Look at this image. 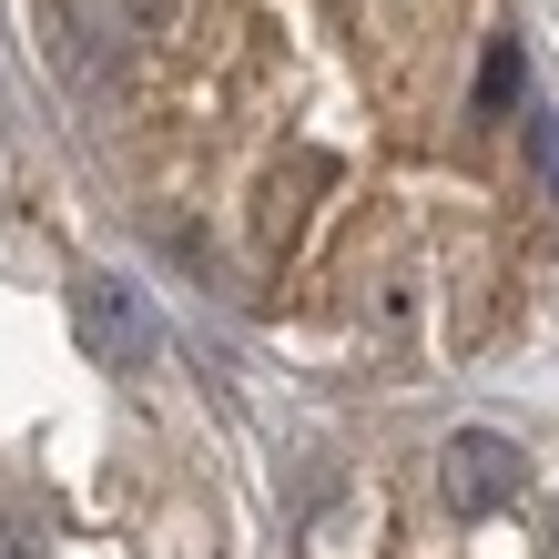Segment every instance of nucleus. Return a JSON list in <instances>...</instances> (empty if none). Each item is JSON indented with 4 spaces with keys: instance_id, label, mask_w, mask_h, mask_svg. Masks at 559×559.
I'll return each mask as SVG.
<instances>
[{
    "instance_id": "f257e3e1",
    "label": "nucleus",
    "mask_w": 559,
    "mask_h": 559,
    "mask_svg": "<svg viewBox=\"0 0 559 559\" xmlns=\"http://www.w3.org/2000/svg\"><path fill=\"white\" fill-rule=\"evenodd\" d=\"M143 235L356 367L468 356L559 204L509 0H21Z\"/></svg>"
}]
</instances>
